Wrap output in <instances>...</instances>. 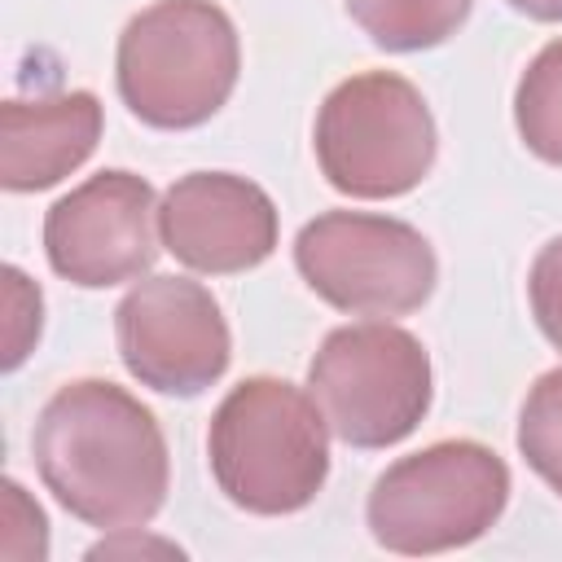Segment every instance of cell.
<instances>
[{
    "label": "cell",
    "instance_id": "10",
    "mask_svg": "<svg viewBox=\"0 0 562 562\" xmlns=\"http://www.w3.org/2000/svg\"><path fill=\"white\" fill-rule=\"evenodd\" d=\"M158 237L189 272H250L277 250V206L246 176L189 171L158 202Z\"/></svg>",
    "mask_w": 562,
    "mask_h": 562
},
{
    "label": "cell",
    "instance_id": "14",
    "mask_svg": "<svg viewBox=\"0 0 562 562\" xmlns=\"http://www.w3.org/2000/svg\"><path fill=\"white\" fill-rule=\"evenodd\" d=\"M518 452L562 496V364L531 382L518 408Z\"/></svg>",
    "mask_w": 562,
    "mask_h": 562
},
{
    "label": "cell",
    "instance_id": "6",
    "mask_svg": "<svg viewBox=\"0 0 562 562\" xmlns=\"http://www.w3.org/2000/svg\"><path fill=\"white\" fill-rule=\"evenodd\" d=\"M307 395L347 448L373 452L408 439L430 413L435 373L417 334L391 321L338 325L307 364Z\"/></svg>",
    "mask_w": 562,
    "mask_h": 562
},
{
    "label": "cell",
    "instance_id": "12",
    "mask_svg": "<svg viewBox=\"0 0 562 562\" xmlns=\"http://www.w3.org/2000/svg\"><path fill=\"white\" fill-rule=\"evenodd\" d=\"M351 22L386 53H422L461 31L474 0H342Z\"/></svg>",
    "mask_w": 562,
    "mask_h": 562
},
{
    "label": "cell",
    "instance_id": "9",
    "mask_svg": "<svg viewBox=\"0 0 562 562\" xmlns=\"http://www.w3.org/2000/svg\"><path fill=\"white\" fill-rule=\"evenodd\" d=\"M158 198L136 171L110 167L61 193L44 215L48 268L83 290L136 281L158 259Z\"/></svg>",
    "mask_w": 562,
    "mask_h": 562
},
{
    "label": "cell",
    "instance_id": "2",
    "mask_svg": "<svg viewBox=\"0 0 562 562\" xmlns=\"http://www.w3.org/2000/svg\"><path fill=\"white\" fill-rule=\"evenodd\" d=\"M206 461L215 487L246 514L307 509L329 479V426L285 378H246L211 413Z\"/></svg>",
    "mask_w": 562,
    "mask_h": 562
},
{
    "label": "cell",
    "instance_id": "7",
    "mask_svg": "<svg viewBox=\"0 0 562 562\" xmlns=\"http://www.w3.org/2000/svg\"><path fill=\"white\" fill-rule=\"evenodd\" d=\"M294 268L316 299L347 316H408L439 281L430 241L391 215L325 211L294 237Z\"/></svg>",
    "mask_w": 562,
    "mask_h": 562
},
{
    "label": "cell",
    "instance_id": "15",
    "mask_svg": "<svg viewBox=\"0 0 562 562\" xmlns=\"http://www.w3.org/2000/svg\"><path fill=\"white\" fill-rule=\"evenodd\" d=\"M0 558H13V562L48 558V518L22 492L18 479H0Z\"/></svg>",
    "mask_w": 562,
    "mask_h": 562
},
{
    "label": "cell",
    "instance_id": "4",
    "mask_svg": "<svg viewBox=\"0 0 562 562\" xmlns=\"http://www.w3.org/2000/svg\"><path fill=\"white\" fill-rule=\"evenodd\" d=\"M509 505V465L479 439H439L400 457L364 501L369 536L404 558L465 549Z\"/></svg>",
    "mask_w": 562,
    "mask_h": 562
},
{
    "label": "cell",
    "instance_id": "17",
    "mask_svg": "<svg viewBox=\"0 0 562 562\" xmlns=\"http://www.w3.org/2000/svg\"><path fill=\"white\" fill-rule=\"evenodd\" d=\"M527 299L540 334L562 351V237L544 241L527 272Z\"/></svg>",
    "mask_w": 562,
    "mask_h": 562
},
{
    "label": "cell",
    "instance_id": "1",
    "mask_svg": "<svg viewBox=\"0 0 562 562\" xmlns=\"http://www.w3.org/2000/svg\"><path fill=\"white\" fill-rule=\"evenodd\" d=\"M44 487L88 527H145L167 501L171 457L158 417L105 378L57 386L31 430Z\"/></svg>",
    "mask_w": 562,
    "mask_h": 562
},
{
    "label": "cell",
    "instance_id": "3",
    "mask_svg": "<svg viewBox=\"0 0 562 562\" xmlns=\"http://www.w3.org/2000/svg\"><path fill=\"white\" fill-rule=\"evenodd\" d=\"M237 70V26L211 0H154L127 18L114 48L123 105L158 132H184L220 114Z\"/></svg>",
    "mask_w": 562,
    "mask_h": 562
},
{
    "label": "cell",
    "instance_id": "16",
    "mask_svg": "<svg viewBox=\"0 0 562 562\" xmlns=\"http://www.w3.org/2000/svg\"><path fill=\"white\" fill-rule=\"evenodd\" d=\"M4 369H18L26 360V351L40 342V325H44V299H40V285L4 263Z\"/></svg>",
    "mask_w": 562,
    "mask_h": 562
},
{
    "label": "cell",
    "instance_id": "8",
    "mask_svg": "<svg viewBox=\"0 0 562 562\" xmlns=\"http://www.w3.org/2000/svg\"><path fill=\"white\" fill-rule=\"evenodd\" d=\"M114 342L140 386L180 400L215 386L233 360V334L215 294L189 277L136 281L114 307Z\"/></svg>",
    "mask_w": 562,
    "mask_h": 562
},
{
    "label": "cell",
    "instance_id": "13",
    "mask_svg": "<svg viewBox=\"0 0 562 562\" xmlns=\"http://www.w3.org/2000/svg\"><path fill=\"white\" fill-rule=\"evenodd\" d=\"M514 127L540 162L562 167V40L544 44L518 75Z\"/></svg>",
    "mask_w": 562,
    "mask_h": 562
},
{
    "label": "cell",
    "instance_id": "19",
    "mask_svg": "<svg viewBox=\"0 0 562 562\" xmlns=\"http://www.w3.org/2000/svg\"><path fill=\"white\" fill-rule=\"evenodd\" d=\"M505 4L536 22H562V0H505Z\"/></svg>",
    "mask_w": 562,
    "mask_h": 562
},
{
    "label": "cell",
    "instance_id": "18",
    "mask_svg": "<svg viewBox=\"0 0 562 562\" xmlns=\"http://www.w3.org/2000/svg\"><path fill=\"white\" fill-rule=\"evenodd\" d=\"M136 531L140 527H119V536L114 540H101V544H92L88 549V558H119V553H149V549H158V553H180L176 544H167V540H136Z\"/></svg>",
    "mask_w": 562,
    "mask_h": 562
},
{
    "label": "cell",
    "instance_id": "11",
    "mask_svg": "<svg viewBox=\"0 0 562 562\" xmlns=\"http://www.w3.org/2000/svg\"><path fill=\"white\" fill-rule=\"evenodd\" d=\"M101 140V101L88 88L53 97H9L0 105V184L40 193L79 171Z\"/></svg>",
    "mask_w": 562,
    "mask_h": 562
},
{
    "label": "cell",
    "instance_id": "5",
    "mask_svg": "<svg viewBox=\"0 0 562 562\" xmlns=\"http://www.w3.org/2000/svg\"><path fill=\"white\" fill-rule=\"evenodd\" d=\"M312 145L329 189L382 202L430 176L439 132L417 83L395 70H360L321 101Z\"/></svg>",
    "mask_w": 562,
    "mask_h": 562
}]
</instances>
